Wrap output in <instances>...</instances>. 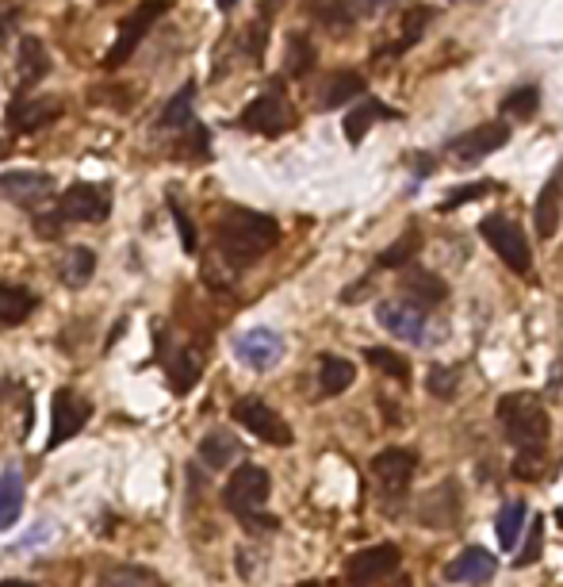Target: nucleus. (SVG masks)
<instances>
[{
	"instance_id": "f8f14e48",
	"label": "nucleus",
	"mask_w": 563,
	"mask_h": 587,
	"mask_svg": "<svg viewBox=\"0 0 563 587\" xmlns=\"http://www.w3.org/2000/svg\"><path fill=\"white\" fill-rule=\"evenodd\" d=\"M510 143V124H480L472 127V131L456 135L453 143H448V150H453L456 162H464V166H475V162L491 158L495 150Z\"/></svg>"
},
{
	"instance_id": "a18cd8bd",
	"label": "nucleus",
	"mask_w": 563,
	"mask_h": 587,
	"mask_svg": "<svg viewBox=\"0 0 563 587\" xmlns=\"http://www.w3.org/2000/svg\"><path fill=\"white\" fill-rule=\"evenodd\" d=\"M0 587H34V584H23V580H0Z\"/></svg>"
},
{
	"instance_id": "2f4dec72",
	"label": "nucleus",
	"mask_w": 563,
	"mask_h": 587,
	"mask_svg": "<svg viewBox=\"0 0 563 587\" xmlns=\"http://www.w3.org/2000/svg\"><path fill=\"white\" fill-rule=\"evenodd\" d=\"M429 8H411V12H406V28H403V39L398 42H392V47H384V50H376V62H384V58H398L403 55L406 47H414V42L422 39V31H426V20H429Z\"/></svg>"
},
{
	"instance_id": "c9c22d12",
	"label": "nucleus",
	"mask_w": 563,
	"mask_h": 587,
	"mask_svg": "<svg viewBox=\"0 0 563 587\" xmlns=\"http://www.w3.org/2000/svg\"><path fill=\"white\" fill-rule=\"evenodd\" d=\"M97 587H158V576L150 568H111L108 576H100Z\"/></svg>"
},
{
	"instance_id": "de8ad7c7",
	"label": "nucleus",
	"mask_w": 563,
	"mask_h": 587,
	"mask_svg": "<svg viewBox=\"0 0 563 587\" xmlns=\"http://www.w3.org/2000/svg\"><path fill=\"white\" fill-rule=\"evenodd\" d=\"M4 395H8V384H4V380H0V400H4Z\"/></svg>"
},
{
	"instance_id": "393cba45",
	"label": "nucleus",
	"mask_w": 563,
	"mask_h": 587,
	"mask_svg": "<svg viewBox=\"0 0 563 587\" xmlns=\"http://www.w3.org/2000/svg\"><path fill=\"white\" fill-rule=\"evenodd\" d=\"M560 188H563V180L552 177L549 185L541 188V196H536L533 219H536V235L541 238H552L556 235V227H560V200H563Z\"/></svg>"
},
{
	"instance_id": "b1692460",
	"label": "nucleus",
	"mask_w": 563,
	"mask_h": 587,
	"mask_svg": "<svg viewBox=\"0 0 563 587\" xmlns=\"http://www.w3.org/2000/svg\"><path fill=\"white\" fill-rule=\"evenodd\" d=\"M97 273V254L89 246H69L62 265H58V276H62L66 288H85Z\"/></svg>"
},
{
	"instance_id": "dca6fc26",
	"label": "nucleus",
	"mask_w": 563,
	"mask_h": 587,
	"mask_svg": "<svg viewBox=\"0 0 563 587\" xmlns=\"http://www.w3.org/2000/svg\"><path fill=\"white\" fill-rule=\"evenodd\" d=\"M403 296H406V304H411V307L429 311V307H441L448 300V284L441 281L437 273L418 270V265H406V273H403Z\"/></svg>"
},
{
	"instance_id": "ddd939ff",
	"label": "nucleus",
	"mask_w": 563,
	"mask_h": 587,
	"mask_svg": "<svg viewBox=\"0 0 563 587\" xmlns=\"http://www.w3.org/2000/svg\"><path fill=\"white\" fill-rule=\"evenodd\" d=\"M111 212V196L97 185H69L58 200V215L73 223H103Z\"/></svg>"
},
{
	"instance_id": "423d86ee",
	"label": "nucleus",
	"mask_w": 563,
	"mask_h": 587,
	"mask_svg": "<svg viewBox=\"0 0 563 587\" xmlns=\"http://www.w3.org/2000/svg\"><path fill=\"white\" fill-rule=\"evenodd\" d=\"M292 124H296V111H292L288 97L276 85L268 92H261L254 104H246V111H241V127L257 135H284Z\"/></svg>"
},
{
	"instance_id": "f704fd0d",
	"label": "nucleus",
	"mask_w": 563,
	"mask_h": 587,
	"mask_svg": "<svg viewBox=\"0 0 563 587\" xmlns=\"http://www.w3.org/2000/svg\"><path fill=\"white\" fill-rule=\"evenodd\" d=\"M315 62L318 58H315V47H310L307 35H292L288 39V66L284 69H288L292 77H307L310 69H315Z\"/></svg>"
},
{
	"instance_id": "8fccbe9b",
	"label": "nucleus",
	"mask_w": 563,
	"mask_h": 587,
	"mask_svg": "<svg viewBox=\"0 0 563 587\" xmlns=\"http://www.w3.org/2000/svg\"><path fill=\"white\" fill-rule=\"evenodd\" d=\"M556 515H560V522H563V507H560V511H556Z\"/></svg>"
},
{
	"instance_id": "72a5a7b5",
	"label": "nucleus",
	"mask_w": 563,
	"mask_h": 587,
	"mask_svg": "<svg viewBox=\"0 0 563 587\" xmlns=\"http://www.w3.org/2000/svg\"><path fill=\"white\" fill-rule=\"evenodd\" d=\"M536 108H541V89L536 85H522V89H514L502 100V116H514V119H533Z\"/></svg>"
},
{
	"instance_id": "473e14b6",
	"label": "nucleus",
	"mask_w": 563,
	"mask_h": 587,
	"mask_svg": "<svg viewBox=\"0 0 563 587\" xmlns=\"http://www.w3.org/2000/svg\"><path fill=\"white\" fill-rule=\"evenodd\" d=\"M418 250H422V235L418 231H406L392 250H384V254L376 257V270H406V265H414Z\"/></svg>"
},
{
	"instance_id": "aec40b11",
	"label": "nucleus",
	"mask_w": 563,
	"mask_h": 587,
	"mask_svg": "<svg viewBox=\"0 0 563 587\" xmlns=\"http://www.w3.org/2000/svg\"><path fill=\"white\" fill-rule=\"evenodd\" d=\"M199 461L207 464V469H227V464L238 461V453H241V442L238 438L230 434V430H211V434L199 442Z\"/></svg>"
},
{
	"instance_id": "1a4fd4ad",
	"label": "nucleus",
	"mask_w": 563,
	"mask_h": 587,
	"mask_svg": "<svg viewBox=\"0 0 563 587\" xmlns=\"http://www.w3.org/2000/svg\"><path fill=\"white\" fill-rule=\"evenodd\" d=\"M234 358L246 369H254V373H265L284 358V339L276 331H268V326H249V331H241L234 339Z\"/></svg>"
},
{
	"instance_id": "412c9836",
	"label": "nucleus",
	"mask_w": 563,
	"mask_h": 587,
	"mask_svg": "<svg viewBox=\"0 0 563 587\" xmlns=\"http://www.w3.org/2000/svg\"><path fill=\"white\" fill-rule=\"evenodd\" d=\"M379 119H398V111L387 108L384 100H360L357 108H349V116H345V138H349V143H360V138L368 135V127L379 124Z\"/></svg>"
},
{
	"instance_id": "5701e85b",
	"label": "nucleus",
	"mask_w": 563,
	"mask_h": 587,
	"mask_svg": "<svg viewBox=\"0 0 563 587\" xmlns=\"http://www.w3.org/2000/svg\"><path fill=\"white\" fill-rule=\"evenodd\" d=\"M307 4V16L315 23H323L330 35H349L353 28V8L349 0H303Z\"/></svg>"
},
{
	"instance_id": "e433bc0d",
	"label": "nucleus",
	"mask_w": 563,
	"mask_h": 587,
	"mask_svg": "<svg viewBox=\"0 0 563 587\" xmlns=\"http://www.w3.org/2000/svg\"><path fill=\"white\" fill-rule=\"evenodd\" d=\"M365 358L372 361V365L379 369V373H392L395 380H406V376H411V369H406V361L398 358V353L384 350V345H372V350H365Z\"/></svg>"
},
{
	"instance_id": "a19ab883",
	"label": "nucleus",
	"mask_w": 563,
	"mask_h": 587,
	"mask_svg": "<svg viewBox=\"0 0 563 587\" xmlns=\"http://www.w3.org/2000/svg\"><path fill=\"white\" fill-rule=\"evenodd\" d=\"M50 534H55V526H50V522H39V526H34L31 534H23V538L16 541V552H31V549H39L42 541L50 538Z\"/></svg>"
},
{
	"instance_id": "39448f33",
	"label": "nucleus",
	"mask_w": 563,
	"mask_h": 587,
	"mask_svg": "<svg viewBox=\"0 0 563 587\" xmlns=\"http://www.w3.org/2000/svg\"><path fill=\"white\" fill-rule=\"evenodd\" d=\"M166 12H169V0H142V4H138L135 12L124 20V28H119V39L111 42V50H108V58H103V66H108V69H119V66H124L127 58H131L135 50H138V42H142L146 35H150V28H154V23H158Z\"/></svg>"
},
{
	"instance_id": "c03bdc74",
	"label": "nucleus",
	"mask_w": 563,
	"mask_h": 587,
	"mask_svg": "<svg viewBox=\"0 0 563 587\" xmlns=\"http://www.w3.org/2000/svg\"><path fill=\"white\" fill-rule=\"evenodd\" d=\"M392 4V0H360V8H365V12H379V8H387Z\"/></svg>"
},
{
	"instance_id": "ea45409f",
	"label": "nucleus",
	"mask_w": 563,
	"mask_h": 587,
	"mask_svg": "<svg viewBox=\"0 0 563 587\" xmlns=\"http://www.w3.org/2000/svg\"><path fill=\"white\" fill-rule=\"evenodd\" d=\"M487 193V185H464V188H456V193H448L445 200H441V212H456L464 200H475V196H483Z\"/></svg>"
},
{
	"instance_id": "6e6552de",
	"label": "nucleus",
	"mask_w": 563,
	"mask_h": 587,
	"mask_svg": "<svg viewBox=\"0 0 563 587\" xmlns=\"http://www.w3.org/2000/svg\"><path fill=\"white\" fill-rule=\"evenodd\" d=\"M92 419V403L73 388H58L55 395V414H50V442L47 449H58L69 438H77L85 430V422Z\"/></svg>"
},
{
	"instance_id": "9d476101",
	"label": "nucleus",
	"mask_w": 563,
	"mask_h": 587,
	"mask_svg": "<svg viewBox=\"0 0 563 587\" xmlns=\"http://www.w3.org/2000/svg\"><path fill=\"white\" fill-rule=\"evenodd\" d=\"M398 560H403V552H398V546H392V541L368 546V549L353 552L349 565H345V576H349L353 587H372L376 580H387L398 568Z\"/></svg>"
},
{
	"instance_id": "f03ea898",
	"label": "nucleus",
	"mask_w": 563,
	"mask_h": 587,
	"mask_svg": "<svg viewBox=\"0 0 563 587\" xmlns=\"http://www.w3.org/2000/svg\"><path fill=\"white\" fill-rule=\"evenodd\" d=\"M495 411H498V422H502V430H506V438L522 449V453L544 449V442H549V411H544L541 395L510 392V395H502Z\"/></svg>"
},
{
	"instance_id": "f3484780",
	"label": "nucleus",
	"mask_w": 563,
	"mask_h": 587,
	"mask_svg": "<svg viewBox=\"0 0 563 587\" xmlns=\"http://www.w3.org/2000/svg\"><path fill=\"white\" fill-rule=\"evenodd\" d=\"M495 576V557L487 549H464L445 565L448 584H487Z\"/></svg>"
},
{
	"instance_id": "2eb2a0df",
	"label": "nucleus",
	"mask_w": 563,
	"mask_h": 587,
	"mask_svg": "<svg viewBox=\"0 0 563 587\" xmlns=\"http://www.w3.org/2000/svg\"><path fill=\"white\" fill-rule=\"evenodd\" d=\"M376 319L384 331H392L403 342H426V311L411 307L406 300H384L376 307Z\"/></svg>"
},
{
	"instance_id": "c85d7f7f",
	"label": "nucleus",
	"mask_w": 563,
	"mask_h": 587,
	"mask_svg": "<svg viewBox=\"0 0 563 587\" xmlns=\"http://www.w3.org/2000/svg\"><path fill=\"white\" fill-rule=\"evenodd\" d=\"M199 373H204V358H199L196 345H185V350H177V358L169 361V388L177 395H185L199 380Z\"/></svg>"
},
{
	"instance_id": "a878e982",
	"label": "nucleus",
	"mask_w": 563,
	"mask_h": 587,
	"mask_svg": "<svg viewBox=\"0 0 563 587\" xmlns=\"http://www.w3.org/2000/svg\"><path fill=\"white\" fill-rule=\"evenodd\" d=\"M23 515V477L20 469H4L0 472V530L16 526Z\"/></svg>"
},
{
	"instance_id": "f257e3e1",
	"label": "nucleus",
	"mask_w": 563,
	"mask_h": 587,
	"mask_svg": "<svg viewBox=\"0 0 563 587\" xmlns=\"http://www.w3.org/2000/svg\"><path fill=\"white\" fill-rule=\"evenodd\" d=\"M215 238L230 265H249L280 242V223L273 215L249 212V207H227L215 223Z\"/></svg>"
},
{
	"instance_id": "37998d69",
	"label": "nucleus",
	"mask_w": 563,
	"mask_h": 587,
	"mask_svg": "<svg viewBox=\"0 0 563 587\" xmlns=\"http://www.w3.org/2000/svg\"><path fill=\"white\" fill-rule=\"evenodd\" d=\"M8 35H12V12H4V8H0V47H4Z\"/></svg>"
},
{
	"instance_id": "79ce46f5",
	"label": "nucleus",
	"mask_w": 563,
	"mask_h": 587,
	"mask_svg": "<svg viewBox=\"0 0 563 587\" xmlns=\"http://www.w3.org/2000/svg\"><path fill=\"white\" fill-rule=\"evenodd\" d=\"M62 215H39V219H34V231H39V235L42 238H58V235H62Z\"/></svg>"
},
{
	"instance_id": "20e7f679",
	"label": "nucleus",
	"mask_w": 563,
	"mask_h": 587,
	"mask_svg": "<svg viewBox=\"0 0 563 587\" xmlns=\"http://www.w3.org/2000/svg\"><path fill=\"white\" fill-rule=\"evenodd\" d=\"M480 235L487 238V246L495 250V254L514 273L533 270V250H530V242H525L522 227H517L514 219H506V215H487V219L480 223Z\"/></svg>"
},
{
	"instance_id": "4c0bfd02",
	"label": "nucleus",
	"mask_w": 563,
	"mask_h": 587,
	"mask_svg": "<svg viewBox=\"0 0 563 587\" xmlns=\"http://www.w3.org/2000/svg\"><path fill=\"white\" fill-rule=\"evenodd\" d=\"M169 212H172V219H177V231H180V246H185V254H196V227H192V219L185 215V207L180 204H169Z\"/></svg>"
},
{
	"instance_id": "7ed1b4c3",
	"label": "nucleus",
	"mask_w": 563,
	"mask_h": 587,
	"mask_svg": "<svg viewBox=\"0 0 563 587\" xmlns=\"http://www.w3.org/2000/svg\"><path fill=\"white\" fill-rule=\"evenodd\" d=\"M268 496H273V480H268V472L257 469V464L234 469V477L227 480V488H223V503H227V511L238 515L241 522H246L249 515L261 511L268 503Z\"/></svg>"
},
{
	"instance_id": "4be33fe9",
	"label": "nucleus",
	"mask_w": 563,
	"mask_h": 587,
	"mask_svg": "<svg viewBox=\"0 0 563 587\" xmlns=\"http://www.w3.org/2000/svg\"><path fill=\"white\" fill-rule=\"evenodd\" d=\"M353 380H357L353 361L337 358V353H323V358H318V392L323 395H342Z\"/></svg>"
},
{
	"instance_id": "49530a36",
	"label": "nucleus",
	"mask_w": 563,
	"mask_h": 587,
	"mask_svg": "<svg viewBox=\"0 0 563 587\" xmlns=\"http://www.w3.org/2000/svg\"><path fill=\"white\" fill-rule=\"evenodd\" d=\"M215 4H219V8H223V12H230V8H234V4H238V0H215Z\"/></svg>"
},
{
	"instance_id": "0eeeda50",
	"label": "nucleus",
	"mask_w": 563,
	"mask_h": 587,
	"mask_svg": "<svg viewBox=\"0 0 563 587\" xmlns=\"http://www.w3.org/2000/svg\"><path fill=\"white\" fill-rule=\"evenodd\" d=\"M234 422H241L249 434L261 438L268 446H292V427L265 400H254V395L238 400L234 403Z\"/></svg>"
},
{
	"instance_id": "cd10ccee",
	"label": "nucleus",
	"mask_w": 563,
	"mask_h": 587,
	"mask_svg": "<svg viewBox=\"0 0 563 587\" xmlns=\"http://www.w3.org/2000/svg\"><path fill=\"white\" fill-rule=\"evenodd\" d=\"M360 92H365V77H360L357 69H342V74H334L330 81H326L318 104H323V108H342V104L357 100Z\"/></svg>"
},
{
	"instance_id": "c756f323",
	"label": "nucleus",
	"mask_w": 563,
	"mask_h": 587,
	"mask_svg": "<svg viewBox=\"0 0 563 587\" xmlns=\"http://www.w3.org/2000/svg\"><path fill=\"white\" fill-rule=\"evenodd\" d=\"M16 66H20V81L23 85L42 81V77L50 74V55H47V47H42V39L28 35V39L20 42V58H16Z\"/></svg>"
},
{
	"instance_id": "09e8293b",
	"label": "nucleus",
	"mask_w": 563,
	"mask_h": 587,
	"mask_svg": "<svg viewBox=\"0 0 563 587\" xmlns=\"http://www.w3.org/2000/svg\"><path fill=\"white\" fill-rule=\"evenodd\" d=\"M556 177H560V180H563V166H560V173H556Z\"/></svg>"
},
{
	"instance_id": "6ab92c4d",
	"label": "nucleus",
	"mask_w": 563,
	"mask_h": 587,
	"mask_svg": "<svg viewBox=\"0 0 563 587\" xmlns=\"http://www.w3.org/2000/svg\"><path fill=\"white\" fill-rule=\"evenodd\" d=\"M39 307V296L23 284H0V326H20Z\"/></svg>"
},
{
	"instance_id": "7c9ffc66",
	"label": "nucleus",
	"mask_w": 563,
	"mask_h": 587,
	"mask_svg": "<svg viewBox=\"0 0 563 587\" xmlns=\"http://www.w3.org/2000/svg\"><path fill=\"white\" fill-rule=\"evenodd\" d=\"M192 108H196V85H180L177 92H172V100L166 104V111H161L158 127H192Z\"/></svg>"
},
{
	"instance_id": "58836bf2",
	"label": "nucleus",
	"mask_w": 563,
	"mask_h": 587,
	"mask_svg": "<svg viewBox=\"0 0 563 587\" xmlns=\"http://www.w3.org/2000/svg\"><path fill=\"white\" fill-rule=\"evenodd\" d=\"M541 546H544V522H541V518H536L533 530H530V546L517 552V565H533V560L541 557Z\"/></svg>"
},
{
	"instance_id": "bb28decb",
	"label": "nucleus",
	"mask_w": 563,
	"mask_h": 587,
	"mask_svg": "<svg viewBox=\"0 0 563 587\" xmlns=\"http://www.w3.org/2000/svg\"><path fill=\"white\" fill-rule=\"evenodd\" d=\"M525 518H530V503L525 499H506L498 511V522H495V534H498V546L502 549H514L517 541H522V526Z\"/></svg>"
},
{
	"instance_id": "a211bd4d",
	"label": "nucleus",
	"mask_w": 563,
	"mask_h": 587,
	"mask_svg": "<svg viewBox=\"0 0 563 587\" xmlns=\"http://www.w3.org/2000/svg\"><path fill=\"white\" fill-rule=\"evenodd\" d=\"M62 116V100L58 97H34L12 104V127L16 131H39V127L55 124Z\"/></svg>"
},
{
	"instance_id": "4468645a",
	"label": "nucleus",
	"mask_w": 563,
	"mask_h": 587,
	"mask_svg": "<svg viewBox=\"0 0 563 587\" xmlns=\"http://www.w3.org/2000/svg\"><path fill=\"white\" fill-rule=\"evenodd\" d=\"M414 469H418V453L406 446L379 449V453L372 457V472H376V480L384 483V491H392V496H403Z\"/></svg>"
},
{
	"instance_id": "9b49d317",
	"label": "nucleus",
	"mask_w": 563,
	"mask_h": 587,
	"mask_svg": "<svg viewBox=\"0 0 563 587\" xmlns=\"http://www.w3.org/2000/svg\"><path fill=\"white\" fill-rule=\"evenodd\" d=\"M55 193V177L42 169H12V173H0V196L16 207H39L47 196Z\"/></svg>"
}]
</instances>
